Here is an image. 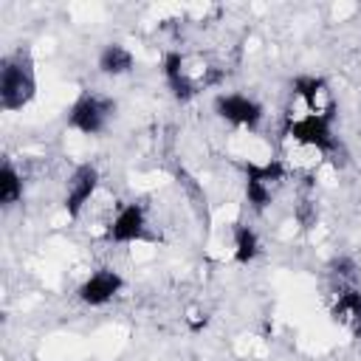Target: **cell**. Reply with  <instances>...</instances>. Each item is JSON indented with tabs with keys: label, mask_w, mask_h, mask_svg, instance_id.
I'll list each match as a JSON object with an SVG mask.
<instances>
[{
	"label": "cell",
	"mask_w": 361,
	"mask_h": 361,
	"mask_svg": "<svg viewBox=\"0 0 361 361\" xmlns=\"http://www.w3.org/2000/svg\"><path fill=\"white\" fill-rule=\"evenodd\" d=\"M37 93L34 62L28 51H17L3 59L0 68V107L3 110H23Z\"/></svg>",
	"instance_id": "1"
},
{
	"label": "cell",
	"mask_w": 361,
	"mask_h": 361,
	"mask_svg": "<svg viewBox=\"0 0 361 361\" xmlns=\"http://www.w3.org/2000/svg\"><path fill=\"white\" fill-rule=\"evenodd\" d=\"M285 135L293 144L307 147V149H316V152H333V149H338V141L333 135V118H327V116H316V113L290 116L285 121Z\"/></svg>",
	"instance_id": "2"
},
{
	"label": "cell",
	"mask_w": 361,
	"mask_h": 361,
	"mask_svg": "<svg viewBox=\"0 0 361 361\" xmlns=\"http://www.w3.org/2000/svg\"><path fill=\"white\" fill-rule=\"evenodd\" d=\"M116 113V102L99 93H82L71 110H68V127L85 133V135H96L107 127V121Z\"/></svg>",
	"instance_id": "3"
},
{
	"label": "cell",
	"mask_w": 361,
	"mask_h": 361,
	"mask_svg": "<svg viewBox=\"0 0 361 361\" xmlns=\"http://www.w3.org/2000/svg\"><path fill=\"white\" fill-rule=\"evenodd\" d=\"M290 87H293V99L305 107V113L336 118V102L322 76H296Z\"/></svg>",
	"instance_id": "4"
},
{
	"label": "cell",
	"mask_w": 361,
	"mask_h": 361,
	"mask_svg": "<svg viewBox=\"0 0 361 361\" xmlns=\"http://www.w3.org/2000/svg\"><path fill=\"white\" fill-rule=\"evenodd\" d=\"M214 113L223 121L234 127H248V130H254L262 121V104L245 93H220L214 99Z\"/></svg>",
	"instance_id": "5"
},
{
	"label": "cell",
	"mask_w": 361,
	"mask_h": 361,
	"mask_svg": "<svg viewBox=\"0 0 361 361\" xmlns=\"http://www.w3.org/2000/svg\"><path fill=\"white\" fill-rule=\"evenodd\" d=\"M96 186H99V169L93 164H79L65 189V212L71 220H76L82 214V209L96 195Z\"/></svg>",
	"instance_id": "6"
},
{
	"label": "cell",
	"mask_w": 361,
	"mask_h": 361,
	"mask_svg": "<svg viewBox=\"0 0 361 361\" xmlns=\"http://www.w3.org/2000/svg\"><path fill=\"white\" fill-rule=\"evenodd\" d=\"M121 288H124V279H121L118 271H113V268H99V271H93V274L79 285L76 293H79V299H82L85 305L102 307V305H107Z\"/></svg>",
	"instance_id": "7"
},
{
	"label": "cell",
	"mask_w": 361,
	"mask_h": 361,
	"mask_svg": "<svg viewBox=\"0 0 361 361\" xmlns=\"http://www.w3.org/2000/svg\"><path fill=\"white\" fill-rule=\"evenodd\" d=\"M147 237V214L141 203H127L118 209L113 223L107 226L110 243H138Z\"/></svg>",
	"instance_id": "8"
},
{
	"label": "cell",
	"mask_w": 361,
	"mask_h": 361,
	"mask_svg": "<svg viewBox=\"0 0 361 361\" xmlns=\"http://www.w3.org/2000/svg\"><path fill=\"white\" fill-rule=\"evenodd\" d=\"M333 319L347 327L355 338H361V293L358 290H341L336 305H333Z\"/></svg>",
	"instance_id": "9"
},
{
	"label": "cell",
	"mask_w": 361,
	"mask_h": 361,
	"mask_svg": "<svg viewBox=\"0 0 361 361\" xmlns=\"http://www.w3.org/2000/svg\"><path fill=\"white\" fill-rule=\"evenodd\" d=\"M133 68H135V56L121 42H110V45L102 48V54H99V71L104 76H124Z\"/></svg>",
	"instance_id": "10"
},
{
	"label": "cell",
	"mask_w": 361,
	"mask_h": 361,
	"mask_svg": "<svg viewBox=\"0 0 361 361\" xmlns=\"http://www.w3.org/2000/svg\"><path fill=\"white\" fill-rule=\"evenodd\" d=\"M257 254H259V237H257V231L251 226H245V223H237L234 226V262L248 265V262L257 259Z\"/></svg>",
	"instance_id": "11"
},
{
	"label": "cell",
	"mask_w": 361,
	"mask_h": 361,
	"mask_svg": "<svg viewBox=\"0 0 361 361\" xmlns=\"http://www.w3.org/2000/svg\"><path fill=\"white\" fill-rule=\"evenodd\" d=\"M23 197V178L11 166V161H3L0 166V203L8 209Z\"/></svg>",
	"instance_id": "12"
},
{
	"label": "cell",
	"mask_w": 361,
	"mask_h": 361,
	"mask_svg": "<svg viewBox=\"0 0 361 361\" xmlns=\"http://www.w3.org/2000/svg\"><path fill=\"white\" fill-rule=\"evenodd\" d=\"M245 178H257V180H262V183H268V186H279L282 180H285V164L282 161H265V164H245Z\"/></svg>",
	"instance_id": "13"
},
{
	"label": "cell",
	"mask_w": 361,
	"mask_h": 361,
	"mask_svg": "<svg viewBox=\"0 0 361 361\" xmlns=\"http://www.w3.org/2000/svg\"><path fill=\"white\" fill-rule=\"evenodd\" d=\"M274 192H276L274 186H268V183H262L257 178H245V200L251 203L254 212H265L271 206V200H274Z\"/></svg>",
	"instance_id": "14"
}]
</instances>
